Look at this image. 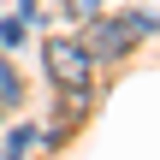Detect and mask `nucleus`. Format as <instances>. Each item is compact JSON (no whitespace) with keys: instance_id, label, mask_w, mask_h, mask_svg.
Returning <instances> with one entry per match:
<instances>
[{"instance_id":"nucleus-1","label":"nucleus","mask_w":160,"mask_h":160,"mask_svg":"<svg viewBox=\"0 0 160 160\" xmlns=\"http://www.w3.org/2000/svg\"><path fill=\"white\" fill-rule=\"evenodd\" d=\"M148 30H154L148 18H95L89 36H83V48H89V59H119V53H131V42L148 36Z\"/></svg>"},{"instance_id":"nucleus-4","label":"nucleus","mask_w":160,"mask_h":160,"mask_svg":"<svg viewBox=\"0 0 160 160\" xmlns=\"http://www.w3.org/2000/svg\"><path fill=\"white\" fill-rule=\"evenodd\" d=\"M30 142H36V131H12V154H6V160H24Z\"/></svg>"},{"instance_id":"nucleus-3","label":"nucleus","mask_w":160,"mask_h":160,"mask_svg":"<svg viewBox=\"0 0 160 160\" xmlns=\"http://www.w3.org/2000/svg\"><path fill=\"white\" fill-rule=\"evenodd\" d=\"M0 101H18V71L0 59Z\"/></svg>"},{"instance_id":"nucleus-2","label":"nucleus","mask_w":160,"mask_h":160,"mask_svg":"<svg viewBox=\"0 0 160 160\" xmlns=\"http://www.w3.org/2000/svg\"><path fill=\"white\" fill-rule=\"evenodd\" d=\"M89 71H95V59L83 42H48V77L65 95H89Z\"/></svg>"}]
</instances>
